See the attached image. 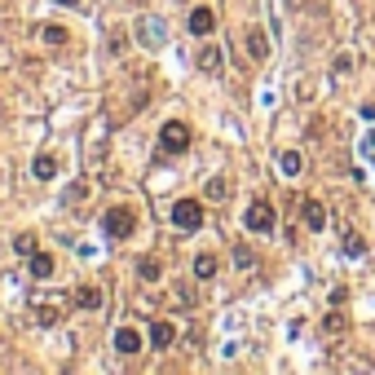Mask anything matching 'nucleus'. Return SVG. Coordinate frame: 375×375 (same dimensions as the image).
Masks as SVG:
<instances>
[{"instance_id":"obj_1","label":"nucleus","mask_w":375,"mask_h":375,"mask_svg":"<svg viewBox=\"0 0 375 375\" xmlns=\"http://www.w3.org/2000/svg\"><path fill=\"white\" fill-rule=\"evenodd\" d=\"M159 146H164V155H186L190 150V124L168 119V124L159 128Z\"/></svg>"},{"instance_id":"obj_2","label":"nucleus","mask_w":375,"mask_h":375,"mask_svg":"<svg viewBox=\"0 0 375 375\" xmlns=\"http://www.w3.org/2000/svg\"><path fill=\"white\" fill-rule=\"evenodd\" d=\"M102 225H106V234H111V238H132V229H137V212H132V208H111L102 216Z\"/></svg>"},{"instance_id":"obj_3","label":"nucleus","mask_w":375,"mask_h":375,"mask_svg":"<svg viewBox=\"0 0 375 375\" xmlns=\"http://www.w3.org/2000/svg\"><path fill=\"white\" fill-rule=\"evenodd\" d=\"M168 216H173L177 229H199V225H203V203H199V199H177Z\"/></svg>"},{"instance_id":"obj_4","label":"nucleus","mask_w":375,"mask_h":375,"mask_svg":"<svg viewBox=\"0 0 375 375\" xmlns=\"http://www.w3.org/2000/svg\"><path fill=\"white\" fill-rule=\"evenodd\" d=\"M243 225L252 229V234H270V229H274V208H270L265 199H256V203L243 212Z\"/></svg>"},{"instance_id":"obj_5","label":"nucleus","mask_w":375,"mask_h":375,"mask_svg":"<svg viewBox=\"0 0 375 375\" xmlns=\"http://www.w3.org/2000/svg\"><path fill=\"white\" fill-rule=\"evenodd\" d=\"M137 40L146 44V49H159V44L168 40V27L155 14H146V18H137Z\"/></svg>"},{"instance_id":"obj_6","label":"nucleus","mask_w":375,"mask_h":375,"mask_svg":"<svg viewBox=\"0 0 375 375\" xmlns=\"http://www.w3.org/2000/svg\"><path fill=\"white\" fill-rule=\"evenodd\" d=\"M115 354H124V358L141 354V331H132V326H119V331H115Z\"/></svg>"},{"instance_id":"obj_7","label":"nucleus","mask_w":375,"mask_h":375,"mask_svg":"<svg viewBox=\"0 0 375 375\" xmlns=\"http://www.w3.org/2000/svg\"><path fill=\"white\" fill-rule=\"evenodd\" d=\"M173 340H177V326L168 322V318H155V322H150V345H155V349H159V354H164V349L173 345Z\"/></svg>"},{"instance_id":"obj_8","label":"nucleus","mask_w":375,"mask_h":375,"mask_svg":"<svg viewBox=\"0 0 375 375\" xmlns=\"http://www.w3.org/2000/svg\"><path fill=\"white\" fill-rule=\"evenodd\" d=\"M212 27H216V14H212L208 5L190 9V31H195V35H212Z\"/></svg>"},{"instance_id":"obj_9","label":"nucleus","mask_w":375,"mask_h":375,"mask_svg":"<svg viewBox=\"0 0 375 375\" xmlns=\"http://www.w3.org/2000/svg\"><path fill=\"white\" fill-rule=\"evenodd\" d=\"M199 67L208 71V76H221V67H225V53L216 49V44H203V49H199Z\"/></svg>"},{"instance_id":"obj_10","label":"nucleus","mask_w":375,"mask_h":375,"mask_svg":"<svg viewBox=\"0 0 375 375\" xmlns=\"http://www.w3.org/2000/svg\"><path fill=\"white\" fill-rule=\"evenodd\" d=\"M243 44H247V53L256 58V62H265V58H270V40H265V31H256V27H252V31L243 35Z\"/></svg>"},{"instance_id":"obj_11","label":"nucleus","mask_w":375,"mask_h":375,"mask_svg":"<svg viewBox=\"0 0 375 375\" xmlns=\"http://www.w3.org/2000/svg\"><path fill=\"white\" fill-rule=\"evenodd\" d=\"M40 40L49 44V49H62V44L71 40V31H67V27H58V22H44V27H40Z\"/></svg>"},{"instance_id":"obj_12","label":"nucleus","mask_w":375,"mask_h":375,"mask_svg":"<svg viewBox=\"0 0 375 375\" xmlns=\"http://www.w3.org/2000/svg\"><path fill=\"white\" fill-rule=\"evenodd\" d=\"M53 270H58V261L49 256V252H40V247H35V252H31V278H49Z\"/></svg>"},{"instance_id":"obj_13","label":"nucleus","mask_w":375,"mask_h":375,"mask_svg":"<svg viewBox=\"0 0 375 375\" xmlns=\"http://www.w3.org/2000/svg\"><path fill=\"white\" fill-rule=\"evenodd\" d=\"M31 177H35V181H53V177H58V159H53V155H35Z\"/></svg>"},{"instance_id":"obj_14","label":"nucleus","mask_w":375,"mask_h":375,"mask_svg":"<svg viewBox=\"0 0 375 375\" xmlns=\"http://www.w3.org/2000/svg\"><path fill=\"white\" fill-rule=\"evenodd\" d=\"M102 300H106V296H102L98 283H89V287H80V292H76V305H80V309H102Z\"/></svg>"},{"instance_id":"obj_15","label":"nucleus","mask_w":375,"mask_h":375,"mask_svg":"<svg viewBox=\"0 0 375 375\" xmlns=\"http://www.w3.org/2000/svg\"><path fill=\"white\" fill-rule=\"evenodd\" d=\"M305 225L309 229H326V208L318 199H305Z\"/></svg>"},{"instance_id":"obj_16","label":"nucleus","mask_w":375,"mask_h":375,"mask_svg":"<svg viewBox=\"0 0 375 375\" xmlns=\"http://www.w3.org/2000/svg\"><path fill=\"white\" fill-rule=\"evenodd\" d=\"M322 331H326V335H345V331H349V318H345L340 309H331V313L322 318Z\"/></svg>"},{"instance_id":"obj_17","label":"nucleus","mask_w":375,"mask_h":375,"mask_svg":"<svg viewBox=\"0 0 375 375\" xmlns=\"http://www.w3.org/2000/svg\"><path fill=\"white\" fill-rule=\"evenodd\" d=\"M278 168H283V177H296L305 168V159H300V150H283L278 155Z\"/></svg>"},{"instance_id":"obj_18","label":"nucleus","mask_w":375,"mask_h":375,"mask_svg":"<svg viewBox=\"0 0 375 375\" xmlns=\"http://www.w3.org/2000/svg\"><path fill=\"white\" fill-rule=\"evenodd\" d=\"M345 256H349V261L367 256V238H362V234H354V229H349V234H345Z\"/></svg>"},{"instance_id":"obj_19","label":"nucleus","mask_w":375,"mask_h":375,"mask_svg":"<svg viewBox=\"0 0 375 375\" xmlns=\"http://www.w3.org/2000/svg\"><path fill=\"white\" fill-rule=\"evenodd\" d=\"M203 195H208L212 203H221V199H229V181L225 177H212L208 186H203Z\"/></svg>"},{"instance_id":"obj_20","label":"nucleus","mask_w":375,"mask_h":375,"mask_svg":"<svg viewBox=\"0 0 375 375\" xmlns=\"http://www.w3.org/2000/svg\"><path fill=\"white\" fill-rule=\"evenodd\" d=\"M212 274H216V256H212V252L195 256V278H212Z\"/></svg>"},{"instance_id":"obj_21","label":"nucleus","mask_w":375,"mask_h":375,"mask_svg":"<svg viewBox=\"0 0 375 375\" xmlns=\"http://www.w3.org/2000/svg\"><path fill=\"white\" fill-rule=\"evenodd\" d=\"M137 274H141V278H146V283H159V274H164V265H159V261H155V256H146V261H141V265H137Z\"/></svg>"},{"instance_id":"obj_22","label":"nucleus","mask_w":375,"mask_h":375,"mask_svg":"<svg viewBox=\"0 0 375 375\" xmlns=\"http://www.w3.org/2000/svg\"><path fill=\"white\" fill-rule=\"evenodd\" d=\"M14 252H18V256H31V252H35V234H31V229L14 238Z\"/></svg>"},{"instance_id":"obj_23","label":"nucleus","mask_w":375,"mask_h":375,"mask_svg":"<svg viewBox=\"0 0 375 375\" xmlns=\"http://www.w3.org/2000/svg\"><path fill=\"white\" fill-rule=\"evenodd\" d=\"M234 265H238V270H252V265H256V252H252V247H234Z\"/></svg>"},{"instance_id":"obj_24","label":"nucleus","mask_w":375,"mask_h":375,"mask_svg":"<svg viewBox=\"0 0 375 375\" xmlns=\"http://www.w3.org/2000/svg\"><path fill=\"white\" fill-rule=\"evenodd\" d=\"M35 318H40L44 326H53V322H58V309H53V305H40V309H35Z\"/></svg>"},{"instance_id":"obj_25","label":"nucleus","mask_w":375,"mask_h":375,"mask_svg":"<svg viewBox=\"0 0 375 375\" xmlns=\"http://www.w3.org/2000/svg\"><path fill=\"white\" fill-rule=\"evenodd\" d=\"M335 71H340V76H345V71H354V58L340 53V58H335Z\"/></svg>"},{"instance_id":"obj_26","label":"nucleus","mask_w":375,"mask_h":375,"mask_svg":"<svg viewBox=\"0 0 375 375\" xmlns=\"http://www.w3.org/2000/svg\"><path fill=\"white\" fill-rule=\"evenodd\" d=\"M58 5H67V9H76V5H80V0H58Z\"/></svg>"},{"instance_id":"obj_27","label":"nucleus","mask_w":375,"mask_h":375,"mask_svg":"<svg viewBox=\"0 0 375 375\" xmlns=\"http://www.w3.org/2000/svg\"><path fill=\"white\" fill-rule=\"evenodd\" d=\"M287 5H292V9H296V5H305V0H287Z\"/></svg>"}]
</instances>
